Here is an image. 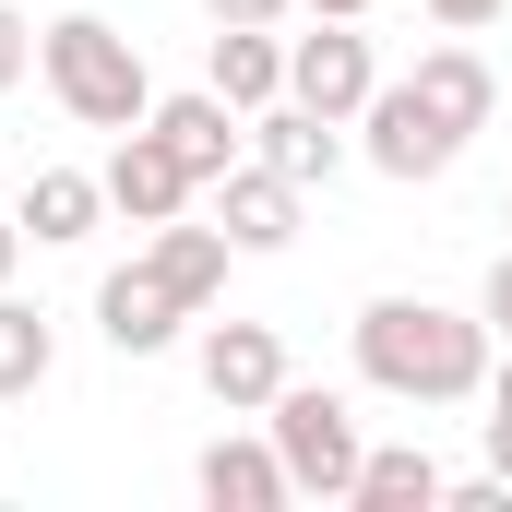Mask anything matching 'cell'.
Wrapping results in <instances>:
<instances>
[{
    "label": "cell",
    "instance_id": "cell-1",
    "mask_svg": "<svg viewBox=\"0 0 512 512\" xmlns=\"http://www.w3.org/2000/svg\"><path fill=\"white\" fill-rule=\"evenodd\" d=\"M358 370L393 405H465L489 382V322H465L441 298H370L358 310Z\"/></svg>",
    "mask_w": 512,
    "mask_h": 512
},
{
    "label": "cell",
    "instance_id": "cell-2",
    "mask_svg": "<svg viewBox=\"0 0 512 512\" xmlns=\"http://www.w3.org/2000/svg\"><path fill=\"white\" fill-rule=\"evenodd\" d=\"M36 72H48V96H60L84 131H143V120H155L143 48H131L108 12H60V24L36 36Z\"/></svg>",
    "mask_w": 512,
    "mask_h": 512
},
{
    "label": "cell",
    "instance_id": "cell-3",
    "mask_svg": "<svg viewBox=\"0 0 512 512\" xmlns=\"http://www.w3.org/2000/svg\"><path fill=\"white\" fill-rule=\"evenodd\" d=\"M262 417H274V453H286L298 501H346V489H358V405H346V393L286 382Z\"/></svg>",
    "mask_w": 512,
    "mask_h": 512
},
{
    "label": "cell",
    "instance_id": "cell-4",
    "mask_svg": "<svg viewBox=\"0 0 512 512\" xmlns=\"http://www.w3.org/2000/svg\"><path fill=\"white\" fill-rule=\"evenodd\" d=\"M358 131H370V167H382V179H441V167L465 155V131L441 120L417 84H382V96L358 108Z\"/></svg>",
    "mask_w": 512,
    "mask_h": 512
},
{
    "label": "cell",
    "instance_id": "cell-5",
    "mask_svg": "<svg viewBox=\"0 0 512 512\" xmlns=\"http://www.w3.org/2000/svg\"><path fill=\"white\" fill-rule=\"evenodd\" d=\"M286 96H298V108H322V120H358V108L382 96V72H370V36L322 12V36H298V48H286Z\"/></svg>",
    "mask_w": 512,
    "mask_h": 512
},
{
    "label": "cell",
    "instance_id": "cell-6",
    "mask_svg": "<svg viewBox=\"0 0 512 512\" xmlns=\"http://www.w3.org/2000/svg\"><path fill=\"white\" fill-rule=\"evenodd\" d=\"M203 393H215L227 417H262V405L286 393V346H274V322H215V334H203Z\"/></svg>",
    "mask_w": 512,
    "mask_h": 512
},
{
    "label": "cell",
    "instance_id": "cell-7",
    "mask_svg": "<svg viewBox=\"0 0 512 512\" xmlns=\"http://www.w3.org/2000/svg\"><path fill=\"white\" fill-rule=\"evenodd\" d=\"M179 322H191V298H179V286H167L155 262H120V274L96 286V334H108L120 358H155V346H167Z\"/></svg>",
    "mask_w": 512,
    "mask_h": 512
},
{
    "label": "cell",
    "instance_id": "cell-8",
    "mask_svg": "<svg viewBox=\"0 0 512 512\" xmlns=\"http://www.w3.org/2000/svg\"><path fill=\"white\" fill-rule=\"evenodd\" d=\"M191 191H203V179H191V167H179L155 131H120V155H108V203H120L131 227H167V215H191Z\"/></svg>",
    "mask_w": 512,
    "mask_h": 512
},
{
    "label": "cell",
    "instance_id": "cell-9",
    "mask_svg": "<svg viewBox=\"0 0 512 512\" xmlns=\"http://www.w3.org/2000/svg\"><path fill=\"white\" fill-rule=\"evenodd\" d=\"M215 227H227L239 251H286V239H298V179H286V167H227V179H215Z\"/></svg>",
    "mask_w": 512,
    "mask_h": 512
},
{
    "label": "cell",
    "instance_id": "cell-10",
    "mask_svg": "<svg viewBox=\"0 0 512 512\" xmlns=\"http://www.w3.org/2000/svg\"><path fill=\"white\" fill-rule=\"evenodd\" d=\"M143 131H155V143H167V155H179V167H191L203 191H215V179L239 167V108H227L215 84H203V96H167V108H155Z\"/></svg>",
    "mask_w": 512,
    "mask_h": 512
},
{
    "label": "cell",
    "instance_id": "cell-11",
    "mask_svg": "<svg viewBox=\"0 0 512 512\" xmlns=\"http://www.w3.org/2000/svg\"><path fill=\"white\" fill-rule=\"evenodd\" d=\"M191 477H203V501H215V512H286V501H298V477H286L274 441H215Z\"/></svg>",
    "mask_w": 512,
    "mask_h": 512
},
{
    "label": "cell",
    "instance_id": "cell-12",
    "mask_svg": "<svg viewBox=\"0 0 512 512\" xmlns=\"http://www.w3.org/2000/svg\"><path fill=\"white\" fill-rule=\"evenodd\" d=\"M251 131H262V167H286L298 191L346 167V120H322V108H298V96H286V108H251Z\"/></svg>",
    "mask_w": 512,
    "mask_h": 512
},
{
    "label": "cell",
    "instance_id": "cell-13",
    "mask_svg": "<svg viewBox=\"0 0 512 512\" xmlns=\"http://www.w3.org/2000/svg\"><path fill=\"white\" fill-rule=\"evenodd\" d=\"M215 96L251 120L286 96V48H274V24H215Z\"/></svg>",
    "mask_w": 512,
    "mask_h": 512
},
{
    "label": "cell",
    "instance_id": "cell-14",
    "mask_svg": "<svg viewBox=\"0 0 512 512\" xmlns=\"http://www.w3.org/2000/svg\"><path fill=\"white\" fill-rule=\"evenodd\" d=\"M358 512H441L453 501V477L417 453V441H393V453H358V489H346Z\"/></svg>",
    "mask_w": 512,
    "mask_h": 512
},
{
    "label": "cell",
    "instance_id": "cell-15",
    "mask_svg": "<svg viewBox=\"0 0 512 512\" xmlns=\"http://www.w3.org/2000/svg\"><path fill=\"white\" fill-rule=\"evenodd\" d=\"M405 84H417V96H429L453 131H489V108H501V84H489V60H477V48H429Z\"/></svg>",
    "mask_w": 512,
    "mask_h": 512
},
{
    "label": "cell",
    "instance_id": "cell-16",
    "mask_svg": "<svg viewBox=\"0 0 512 512\" xmlns=\"http://www.w3.org/2000/svg\"><path fill=\"white\" fill-rule=\"evenodd\" d=\"M227 251H239V239H227V227H191V215H167V227H155V274H167V286H179V298H191V310H203V298H215V286H227Z\"/></svg>",
    "mask_w": 512,
    "mask_h": 512
},
{
    "label": "cell",
    "instance_id": "cell-17",
    "mask_svg": "<svg viewBox=\"0 0 512 512\" xmlns=\"http://www.w3.org/2000/svg\"><path fill=\"white\" fill-rule=\"evenodd\" d=\"M96 215H108V179H84V167H36V191H24V239H96Z\"/></svg>",
    "mask_w": 512,
    "mask_h": 512
},
{
    "label": "cell",
    "instance_id": "cell-18",
    "mask_svg": "<svg viewBox=\"0 0 512 512\" xmlns=\"http://www.w3.org/2000/svg\"><path fill=\"white\" fill-rule=\"evenodd\" d=\"M60 370V334H48V310H24L12 286H0V393H36Z\"/></svg>",
    "mask_w": 512,
    "mask_h": 512
},
{
    "label": "cell",
    "instance_id": "cell-19",
    "mask_svg": "<svg viewBox=\"0 0 512 512\" xmlns=\"http://www.w3.org/2000/svg\"><path fill=\"white\" fill-rule=\"evenodd\" d=\"M477 322H489V334H501V346H512V251L489 262V286H477Z\"/></svg>",
    "mask_w": 512,
    "mask_h": 512
},
{
    "label": "cell",
    "instance_id": "cell-20",
    "mask_svg": "<svg viewBox=\"0 0 512 512\" xmlns=\"http://www.w3.org/2000/svg\"><path fill=\"white\" fill-rule=\"evenodd\" d=\"M24 60H36V36H24V12H12V0H0V96H12V84H24Z\"/></svg>",
    "mask_w": 512,
    "mask_h": 512
},
{
    "label": "cell",
    "instance_id": "cell-21",
    "mask_svg": "<svg viewBox=\"0 0 512 512\" xmlns=\"http://www.w3.org/2000/svg\"><path fill=\"white\" fill-rule=\"evenodd\" d=\"M429 12H441L453 36H477V24H501V0H429Z\"/></svg>",
    "mask_w": 512,
    "mask_h": 512
},
{
    "label": "cell",
    "instance_id": "cell-22",
    "mask_svg": "<svg viewBox=\"0 0 512 512\" xmlns=\"http://www.w3.org/2000/svg\"><path fill=\"white\" fill-rule=\"evenodd\" d=\"M203 12H215V24H274L286 0H203Z\"/></svg>",
    "mask_w": 512,
    "mask_h": 512
},
{
    "label": "cell",
    "instance_id": "cell-23",
    "mask_svg": "<svg viewBox=\"0 0 512 512\" xmlns=\"http://www.w3.org/2000/svg\"><path fill=\"white\" fill-rule=\"evenodd\" d=\"M489 477L512 489V417H501V405H489Z\"/></svg>",
    "mask_w": 512,
    "mask_h": 512
},
{
    "label": "cell",
    "instance_id": "cell-24",
    "mask_svg": "<svg viewBox=\"0 0 512 512\" xmlns=\"http://www.w3.org/2000/svg\"><path fill=\"white\" fill-rule=\"evenodd\" d=\"M12 262H24V215H0V286H12Z\"/></svg>",
    "mask_w": 512,
    "mask_h": 512
},
{
    "label": "cell",
    "instance_id": "cell-25",
    "mask_svg": "<svg viewBox=\"0 0 512 512\" xmlns=\"http://www.w3.org/2000/svg\"><path fill=\"white\" fill-rule=\"evenodd\" d=\"M489 405H501V417H512V358H501V370H489Z\"/></svg>",
    "mask_w": 512,
    "mask_h": 512
},
{
    "label": "cell",
    "instance_id": "cell-26",
    "mask_svg": "<svg viewBox=\"0 0 512 512\" xmlns=\"http://www.w3.org/2000/svg\"><path fill=\"white\" fill-rule=\"evenodd\" d=\"M310 12H334V24H358V12H370V0H310Z\"/></svg>",
    "mask_w": 512,
    "mask_h": 512
}]
</instances>
